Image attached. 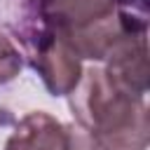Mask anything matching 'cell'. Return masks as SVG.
<instances>
[{"label": "cell", "mask_w": 150, "mask_h": 150, "mask_svg": "<svg viewBox=\"0 0 150 150\" xmlns=\"http://www.w3.org/2000/svg\"><path fill=\"white\" fill-rule=\"evenodd\" d=\"M23 68V54L14 45V40L0 30V84L12 82Z\"/></svg>", "instance_id": "cell-6"}, {"label": "cell", "mask_w": 150, "mask_h": 150, "mask_svg": "<svg viewBox=\"0 0 150 150\" xmlns=\"http://www.w3.org/2000/svg\"><path fill=\"white\" fill-rule=\"evenodd\" d=\"M26 54L52 96H68L82 77V59L52 28L38 23L23 33Z\"/></svg>", "instance_id": "cell-3"}, {"label": "cell", "mask_w": 150, "mask_h": 150, "mask_svg": "<svg viewBox=\"0 0 150 150\" xmlns=\"http://www.w3.org/2000/svg\"><path fill=\"white\" fill-rule=\"evenodd\" d=\"M68 103L98 150H145L150 143V120L145 96L129 94L115 84L103 68L82 70Z\"/></svg>", "instance_id": "cell-1"}, {"label": "cell", "mask_w": 150, "mask_h": 150, "mask_svg": "<svg viewBox=\"0 0 150 150\" xmlns=\"http://www.w3.org/2000/svg\"><path fill=\"white\" fill-rule=\"evenodd\" d=\"M120 9H129V12H138V14H145L148 9V0H112Z\"/></svg>", "instance_id": "cell-8"}, {"label": "cell", "mask_w": 150, "mask_h": 150, "mask_svg": "<svg viewBox=\"0 0 150 150\" xmlns=\"http://www.w3.org/2000/svg\"><path fill=\"white\" fill-rule=\"evenodd\" d=\"M105 61V73L108 77L127 89L129 94L145 96L148 91V42H145V30L131 33L122 38L110 54L103 59Z\"/></svg>", "instance_id": "cell-4"}, {"label": "cell", "mask_w": 150, "mask_h": 150, "mask_svg": "<svg viewBox=\"0 0 150 150\" xmlns=\"http://www.w3.org/2000/svg\"><path fill=\"white\" fill-rule=\"evenodd\" d=\"M68 127V141H66V148L63 150H98L96 141L75 122L66 124Z\"/></svg>", "instance_id": "cell-7"}, {"label": "cell", "mask_w": 150, "mask_h": 150, "mask_svg": "<svg viewBox=\"0 0 150 150\" xmlns=\"http://www.w3.org/2000/svg\"><path fill=\"white\" fill-rule=\"evenodd\" d=\"M38 23L59 33L80 59L103 61L127 35L148 30L145 14L120 9L112 0H33Z\"/></svg>", "instance_id": "cell-2"}, {"label": "cell", "mask_w": 150, "mask_h": 150, "mask_svg": "<svg viewBox=\"0 0 150 150\" xmlns=\"http://www.w3.org/2000/svg\"><path fill=\"white\" fill-rule=\"evenodd\" d=\"M66 141L68 127L49 112L35 110L19 120L5 143V150H63Z\"/></svg>", "instance_id": "cell-5"}]
</instances>
